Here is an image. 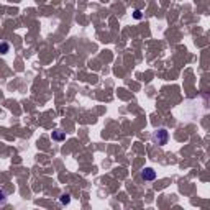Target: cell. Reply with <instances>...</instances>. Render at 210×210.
Wrapping results in <instances>:
<instances>
[{
	"label": "cell",
	"mask_w": 210,
	"mask_h": 210,
	"mask_svg": "<svg viewBox=\"0 0 210 210\" xmlns=\"http://www.w3.org/2000/svg\"><path fill=\"white\" fill-rule=\"evenodd\" d=\"M133 17H135L136 20H140L143 15H141V12H140V10H135V12H133Z\"/></svg>",
	"instance_id": "obj_6"
},
{
	"label": "cell",
	"mask_w": 210,
	"mask_h": 210,
	"mask_svg": "<svg viewBox=\"0 0 210 210\" xmlns=\"http://www.w3.org/2000/svg\"><path fill=\"white\" fill-rule=\"evenodd\" d=\"M7 51H8V45H7V43H2V45H0V53L5 54Z\"/></svg>",
	"instance_id": "obj_4"
},
{
	"label": "cell",
	"mask_w": 210,
	"mask_h": 210,
	"mask_svg": "<svg viewBox=\"0 0 210 210\" xmlns=\"http://www.w3.org/2000/svg\"><path fill=\"white\" fill-rule=\"evenodd\" d=\"M0 202H5V194L0 191Z\"/></svg>",
	"instance_id": "obj_7"
},
{
	"label": "cell",
	"mask_w": 210,
	"mask_h": 210,
	"mask_svg": "<svg viewBox=\"0 0 210 210\" xmlns=\"http://www.w3.org/2000/svg\"><path fill=\"white\" fill-rule=\"evenodd\" d=\"M53 140H57V141L64 140V133H62V132H56V133H53Z\"/></svg>",
	"instance_id": "obj_3"
},
{
	"label": "cell",
	"mask_w": 210,
	"mask_h": 210,
	"mask_svg": "<svg viewBox=\"0 0 210 210\" xmlns=\"http://www.w3.org/2000/svg\"><path fill=\"white\" fill-rule=\"evenodd\" d=\"M141 177L144 179V180H153L154 177H156V172H154V169H151V168H146L143 172H141Z\"/></svg>",
	"instance_id": "obj_2"
},
{
	"label": "cell",
	"mask_w": 210,
	"mask_h": 210,
	"mask_svg": "<svg viewBox=\"0 0 210 210\" xmlns=\"http://www.w3.org/2000/svg\"><path fill=\"white\" fill-rule=\"evenodd\" d=\"M61 202H62V204H69V202H71V197H69L67 194H64L62 197H61Z\"/></svg>",
	"instance_id": "obj_5"
},
{
	"label": "cell",
	"mask_w": 210,
	"mask_h": 210,
	"mask_svg": "<svg viewBox=\"0 0 210 210\" xmlns=\"http://www.w3.org/2000/svg\"><path fill=\"white\" fill-rule=\"evenodd\" d=\"M168 130H164V128H161V130H158V132L154 133V141L158 143V144H166L168 143Z\"/></svg>",
	"instance_id": "obj_1"
}]
</instances>
